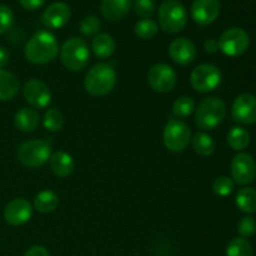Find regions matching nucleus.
<instances>
[{
    "mask_svg": "<svg viewBox=\"0 0 256 256\" xmlns=\"http://www.w3.org/2000/svg\"><path fill=\"white\" fill-rule=\"evenodd\" d=\"M19 2L25 10H36L44 5L45 0H19Z\"/></svg>",
    "mask_w": 256,
    "mask_h": 256,
    "instance_id": "nucleus-36",
    "label": "nucleus"
},
{
    "mask_svg": "<svg viewBox=\"0 0 256 256\" xmlns=\"http://www.w3.org/2000/svg\"><path fill=\"white\" fill-rule=\"evenodd\" d=\"M8 62H9V52L5 48L0 46V69H2L8 64Z\"/></svg>",
    "mask_w": 256,
    "mask_h": 256,
    "instance_id": "nucleus-39",
    "label": "nucleus"
},
{
    "mask_svg": "<svg viewBox=\"0 0 256 256\" xmlns=\"http://www.w3.org/2000/svg\"><path fill=\"white\" fill-rule=\"evenodd\" d=\"M252 245L244 238H235L228 244L226 256H252Z\"/></svg>",
    "mask_w": 256,
    "mask_h": 256,
    "instance_id": "nucleus-29",
    "label": "nucleus"
},
{
    "mask_svg": "<svg viewBox=\"0 0 256 256\" xmlns=\"http://www.w3.org/2000/svg\"><path fill=\"white\" fill-rule=\"evenodd\" d=\"M192 149L200 156H210V155L214 154L215 148V140L212 139V135L206 134L204 132H199L192 138Z\"/></svg>",
    "mask_w": 256,
    "mask_h": 256,
    "instance_id": "nucleus-23",
    "label": "nucleus"
},
{
    "mask_svg": "<svg viewBox=\"0 0 256 256\" xmlns=\"http://www.w3.org/2000/svg\"><path fill=\"white\" fill-rule=\"evenodd\" d=\"M235 182H232V178L225 176V175H222V176L216 178L212 184V192L218 195V196H229L230 194L234 190Z\"/></svg>",
    "mask_w": 256,
    "mask_h": 256,
    "instance_id": "nucleus-32",
    "label": "nucleus"
},
{
    "mask_svg": "<svg viewBox=\"0 0 256 256\" xmlns=\"http://www.w3.org/2000/svg\"><path fill=\"white\" fill-rule=\"evenodd\" d=\"M162 140H164L165 148L169 152H182L192 142V132L186 122L172 118L165 125Z\"/></svg>",
    "mask_w": 256,
    "mask_h": 256,
    "instance_id": "nucleus-7",
    "label": "nucleus"
},
{
    "mask_svg": "<svg viewBox=\"0 0 256 256\" xmlns=\"http://www.w3.org/2000/svg\"><path fill=\"white\" fill-rule=\"evenodd\" d=\"M134 9L138 16L142 19H150L155 12L154 0H135Z\"/></svg>",
    "mask_w": 256,
    "mask_h": 256,
    "instance_id": "nucleus-33",
    "label": "nucleus"
},
{
    "mask_svg": "<svg viewBox=\"0 0 256 256\" xmlns=\"http://www.w3.org/2000/svg\"><path fill=\"white\" fill-rule=\"evenodd\" d=\"M60 52L59 42L54 34L49 32H38L26 42L24 55L32 64L44 65L52 62Z\"/></svg>",
    "mask_w": 256,
    "mask_h": 256,
    "instance_id": "nucleus-1",
    "label": "nucleus"
},
{
    "mask_svg": "<svg viewBox=\"0 0 256 256\" xmlns=\"http://www.w3.org/2000/svg\"><path fill=\"white\" fill-rule=\"evenodd\" d=\"M205 52H209V54H215V52L219 50V42L215 39H208L204 44Z\"/></svg>",
    "mask_w": 256,
    "mask_h": 256,
    "instance_id": "nucleus-38",
    "label": "nucleus"
},
{
    "mask_svg": "<svg viewBox=\"0 0 256 256\" xmlns=\"http://www.w3.org/2000/svg\"><path fill=\"white\" fill-rule=\"evenodd\" d=\"M228 144L235 152H242L250 144V134L242 126H234L228 132Z\"/></svg>",
    "mask_w": 256,
    "mask_h": 256,
    "instance_id": "nucleus-25",
    "label": "nucleus"
},
{
    "mask_svg": "<svg viewBox=\"0 0 256 256\" xmlns=\"http://www.w3.org/2000/svg\"><path fill=\"white\" fill-rule=\"evenodd\" d=\"M72 16L70 6L64 2H55L45 9L42 15V22L49 29H60L69 22Z\"/></svg>",
    "mask_w": 256,
    "mask_h": 256,
    "instance_id": "nucleus-17",
    "label": "nucleus"
},
{
    "mask_svg": "<svg viewBox=\"0 0 256 256\" xmlns=\"http://www.w3.org/2000/svg\"><path fill=\"white\" fill-rule=\"evenodd\" d=\"M62 124H64V118H62V114L60 112V110L52 108V109H49L45 112L44 119H42V125H44V128L48 132H59L62 128Z\"/></svg>",
    "mask_w": 256,
    "mask_h": 256,
    "instance_id": "nucleus-30",
    "label": "nucleus"
},
{
    "mask_svg": "<svg viewBox=\"0 0 256 256\" xmlns=\"http://www.w3.org/2000/svg\"><path fill=\"white\" fill-rule=\"evenodd\" d=\"M148 82L154 92H169L176 85V72L170 65L159 62L148 72Z\"/></svg>",
    "mask_w": 256,
    "mask_h": 256,
    "instance_id": "nucleus-10",
    "label": "nucleus"
},
{
    "mask_svg": "<svg viewBox=\"0 0 256 256\" xmlns=\"http://www.w3.org/2000/svg\"><path fill=\"white\" fill-rule=\"evenodd\" d=\"M236 206L246 214L256 212V190L252 188H242L235 198Z\"/></svg>",
    "mask_w": 256,
    "mask_h": 256,
    "instance_id": "nucleus-26",
    "label": "nucleus"
},
{
    "mask_svg": "<svg viewBox=\"0 0 256 256\" xmlns=\"http://www.w3.org/2000/svg\"><path fill=\"white\" fill-rule=\"evenodd\" d=\"M20 82L12 72L0 69V102H8L16 96Z\"/></svg>",
    "mask_w": 256,
    "mask_h": 256,
    "instance_id": "nucleus-21",
    "label": "nucleus"
},
{
    "mask_svg": "<svg viewBox=\"0 0 256 256\" xmlns=\"http://www.w3.org/2000/svg\"><path fill=\"white\" fill-rule=\"evenodd\" d=\"M132 6V0H102L100 10L110 22H119L126 16Z\"/></svg>",
    "mask_w": 256,
    "mask_h": 256,
    "instance_id": "nucleus-18",
    "label": "nucleus"
},
{
    "mask_svg": "<svg viewBox=\"0 0 256 256\" xmlns=\"http://www.w3.org/2000/svg\"><path fill=\"white\" fill-rule=\"evenodd\" d=\"M22 94L28 104L34 109H45L52 102V92L42 80L30 79L25 82Z\"/></svg>",
    "mask_w": 256,
    "mask_h": 256,
    "instance_id": "nucleus-12",
    "label": "nucleus"
},
{
    "mask_svg": "<svg viewBox=\"0 0 256 256\" xmlns=\"http://www.w3.org/2000/svg\"><path fill=\"white\" fill-rule=\"evenodd\" d=\"M50 169L54 172L56 176L59 178H66L69 175H72V172H74L75 162L74 159L70 154L68 152H54V154L50 156Z\"/></svg>",
    "mask_w": 256,
    "mask_h": 256,
    "instance_id": "nucleus-19",
    "label": "nucleus"
},
{
    "mask_svg": "<svg viewBox=\"0 0 256 256\" xmlns=\"http://www.w3.org/2000/svg\"><path fill=\"white\" fill-rule=\"evenodd\" d=\"M90 50L86 42L80 38H72L62 44L60 49V60L66 69L80 72L88 65Z\"/></svg>",
    "mask_w": 256,
    "mask_h": 256,
    "instance_id": "nucleus-5",
    "label": "nucleus"
},
{
    "mask_svg": "<svg viewBox=\"0 0 256 256\" xmlns=\"http://www.w3.org/2000/svg\"><path fill=\"white\" fill-rule=\"evenodd\" d=\"M102 29V22L95 15H88L80 22V32L84 36H96Z\"/></svg>",
    "mask_w": 256,
    "mask_h": 256,
    "instance_id": "nucleus-31",
    "label": "nucleus"
},
{
    "mask_svg": "<svg viewBox=\"0 0 256 256\" xmlns=\"http://www.w3.org/2000/svg\"><path fill=\"white\" fill-rule=\"evenodd\" d=\"M159 25L169 34L180 32L188 24V12L179 0H164L159 6Z\"/></svg>",
    "mask_w": 256,
    "mask_h": 256,
    "instance_id": "nucleus-4",
    "label": "nucleus"
},
{
    "mask_svg": "<svg viewBox=\"0 0 256 256\" xmlns=\"http://www.w3.org/2000/svg\"><path fill=\"white\" fill-rule=\"evenodd\" d=\"M32 205L28 200L18 198L8 202L4 209V219L8 224L12 226L24 225L32 219Z\"/></svg>",
    "mask_w": 256,
    "mask_h": 256,
    "instance_id": "nucleus-14",
    "label": "nucleus"
},
{
    "mask_svg": "<svg viewBox=\"0 0 256 256\" xmlns=\"http://www.w3.org/2000/svg\"><path fill=\"white\" fill-rule=\"evenodd\" d=\"M24 256H50V254L44 246L35 245V246L30 248V249L25 252Z\"/></svg>",
    "mask_w": 256,
    "mask_h": 256,
    "instance_id": "nucleus-37",
    "label": "nucleus"
},
{
    "mask_svg": "<svg viewBox=\"0 0 256 256\" xmlns=\"http://www.w3.org/2000/svg\"><path fill=\"white\" fill-rule=\"evenodd\" d=\"M15 126L22 132H32L38 129L40 122V116L36 110L32 108H22L15 114Z\"/></svg>",
    "mask_w": 256,
    "mask_h": 256,
    "instance_id": "nucleus-20",
    "label": "nucleus"
},
{
    "mask_svg": "<svg viewBox=\"0 0 256 256\" xmlns=\"http://www.w3.org/2000/svg\"><path fill=\"white\" fill-rule=\"evenodd\" d=\"M194 110L195 102L194 99L190 96H180L179 99L175 100L172 108V115H174L175 118H180V119L190 116V115L194 112Z\"/></svg>",
    "mask_w": 256,
    "mask_h": 256,
    "instance_id": "nucleus-27",
    "label": "nucleus"
},
{
    "mask_svg": "<svg viewBox=\"0 0 256 256\" xmlns=\"http://www.w3.org/2000/svg\"><path fill=\"white\" fill-rule=\"evenodd\" d=\"M58 205H59V198L52 190H42L34 199V209L42 214H49L54 212Z\"/></svg>",
    "mask_w": 256,
    "mask_h": 256,
    "instance_id": "nucleus-24",
    "label": "nucleus"
},
{
    "mask_svg": "<svg viewBox=\"0 0 256 256\" xmlns=\"http://www.w3.org/2000/svg\"><path fill=\"white\" fill-rule=\"evenodd\" d=\"M158 24L152 19H142L135 24L134 32L139 39L149 40L158 34Z\"/></svg>",
    "mask_w": 256,
    "mask_h": 256,
    "instance_id": "nucleus-28",
    "label": "nucleus"
},
{
    "mask_svg": "<svg viewBox=\"0 0 256 256\" xmlns=\"http://www.w3.org/2000/svg\"><path fill=\"white\" fill-rule=\"evenodd\" d=\"M52 156V145L48 140L34 139L22 142L18 149V159L26 168H39Z\"/></svg>",
    "mask_w": 256,
    "mask_h": 256,
    "instance_id": "nucleus-6",
    "label": "nucleus"
},
{
    "mask_svg": "<svg viewBox=\"0 0 256 256\" xmlns=\"http://www.w3.org/2000/svg\"><path fill=\"white\" fill-rule=\"evenodd\" d=\"M14 22V12L6 5H0V35L6 32Z\"/></svg>",
    "mask_w": 256,
    "mask_h": 256,
    "instance_id": "nucleus-35",
    "label": "nucleus"
},
{
    "mask_svg": "<svg viewBox=\"0 0 256 256\" xmlns=\"http://www.w3.org/2000/svg\"><path fill=\"white\" fill-rule=\"evenodd\" d=\"M169 56L174 62L179 65H189L196 59V48L192 40L186 38H178L174 39L169 45Z\"/></svg>",
    "mask_w": 256,
    "mask_h": 256,
    "instance_id": "nucleus-16",
    "label": "nucleus"
},
{
    "mask_svg": "<svg viewBox=\"0 0 256 256\" xmlns=\"http://www.w3.org/2000/svg\"><path fill=\"white\" fill-rule=\"evenodd\" d=\"M219 50L228 56H240L248 50L250 45V38L242 28H232L224 32L218 40Z\"/></svg>",
    "mask_w": 256,
    "mask_h": 256,
    "instance_id": "nucleus-9",
    "label": "nucleus"
},
{
    "mask_svg": "<svg viewBox=\"0 0 256 256\" xmlns=\"http://www.w3.org/2000/svg\"><path fill=\"white\" fill-rule=\"evenodd\" d=\"M222 74L214 64H200L190 75V84L192 89L199 92H209L222 84Z\"/></svg>",
    "mask_w": 256,
    "mask_h": 256,
    "instance_id": "nucleus-8",
    "label": "nucleus"
},
{
    "mask_svg": "<svg viewBox=\"0 0 256 256\" xmlns=\"http://www.w3.org/2000/svg\"><path fill=\"white\" fill-rule=\"evenodd\" d=\"M232 115L235 122L244 125L256 122V96L252 94H242L234 100Z\"/></svg>",
    "mask_w": 256,
    "mask_h": 256,
    "instance_id": "nucleus-13",
    "label": "nucleus"
},
{
    "mask_svg": "<svg viewBox=\"0 0 256 256\" xmlns=\"http://www.w3.org/2000/svg\"><path fill=\"white\" fill-rule=\"evenodd\" d=\"M118 82L116 72L109 62L95 64L85 75L84 88L92 96H105L112 92Z\"/></svg>",
    "mask_w": 256,
    "mask_h": 256,
    "instance_id": "nucleus-2",
    "label": "nucleus"
},
{
    "mask_svg": "<svg viewBox=\"0 0 256 256\" xmlns=\"http://www.w3.org/2000/svg\"><path fill=\"white\" fill-rule=\"evenodd\" d=\"M116 48L114 38L109 34H98L92 42V52L99 59H108L112 56Z\"/></svg>",
    "mask_w": 256,
    "mask_h": 256,
    "instance_id": "nucleus-22",
    "label": "nucleus"
},
{
    "mask_svg": "<svg viewBox=\"0 0 256 256\" xmlns=\"http://www.w3.org/2000/svg\"><path fill=\"white\" fill-rule=\"evenodd\" d=\"M238 232H239L240 238H244V239L255 235L256 222L254 218L245 216L240 219V222H238Z\"/></svg>",
    "mask_w": 256,
    "mask_h": 256,
    "instance_id": "nucleus-34",
    "label": "nucleus"
},
{
    "mask_svg": "<svg viewBox=\"0 0 256 256\" xmlns=\"http://www.w3.org/2000/svg\"><path fill=\"white\" fill-rule=\"evenodd\" d=\"M222 10L220 0H194L192 16L199 25H210L218 19Z\"/></svg>",
    "mask_w": 256,
    "mask_h": 256,
    "instance_id": "nucleus-15",
    "label": "nucleus"
},
{
    "mask_svg": "<svg viewBox=\"0 0 256 256\" xmlns=\"http://www.w3.org/2000/svg\"><path fill=\"white\" fill-rule=\"evenodd\" d=\"M225 114L226 106L220 98H206L195 109V124L202 130H212L222 124Z\"/></svg>",
    "mask_w": 256,
    "mask_h": 256,
    "instance_id": "nucleus-3",
    "label": "nucleus"
},
{
    "mask_svg": "<svg viewBox=\"0 0 256 256\" xmlns=\"http://www.w3.org/2000/svg\"><path fill=\"white\" fill-rule=\"evenodd\" d=\"M232 182L238 185L252 184L256 178V164L248 152H239L232 160Z\"/></svg>",
    "mask_w": 256,
    "mask_h": 256,
    "instance_id": "nucleus-11",
    "label": "nucleus"
}]
</instances>
